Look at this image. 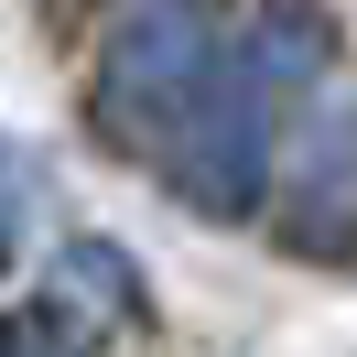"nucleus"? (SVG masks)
<instances>
[{
    "mask_svg": "<svg viewBox=\"0 0 357 357\" xmlns=\"http://www.w3.org/2000/svg\"><path fill=\"white\" fill-rule=\"evenodd\" d=\"M206 87H217V33H206L184 0H152V11H130V22L109 33L98 87H87V119L119 141V152L174 162V141H184V119L206 109Z\"/></svg>",
    "mask_w": 357,
    "mask_h": 357,
    "instance_id": "nucleus-1",
    "label": "nucleus"
},
{
    "mask_svg": "<svg viewBox=\"0 0 357 357\" xmlns=\"http://www.w3.org/2000/svg\"><path fill=\"white\" fill-rule=\"evenodd\" d=\"M325 206H357V109H325V119H314L303 162H292V206H282V227L314 249V238H325Z\"/></svg>",
    "mask_w": 357,
    "mask_h": 357,
    "instance_id": "nucleus-2",
    "label": "nucleus"
},
{
    "mask_svg": "<svg viewBox=\"0 0 357 357\" xmlns=\"http://www.w3.org/2000/svg\"><path fill=\"white\" fill-rule=\"evenodd\" d=\"M0 357H98V325L76 314V282H66V292H33V303L0 314Z\"/></svg>",
    "mask_w": 357,
    "mask_h": 357,
    "instance_id": "nucleus-3",
    "label": "nucleus"
},
{
    "mask_svg": "<svg viewBox=\"0 0 357 357\" xmlns=\"http://www.w3.org/2000/svg\"><path fill=\"white\" fill-rule=\"evenodd\" d=\"M11 260H22V174L0 162V282H11Z\"/></svg>",
    "mask_w": 357,
    "mask_h": 357,
    "instance_id": "nucleus-4",
    "label": "nucleus"
}]
</instances>
